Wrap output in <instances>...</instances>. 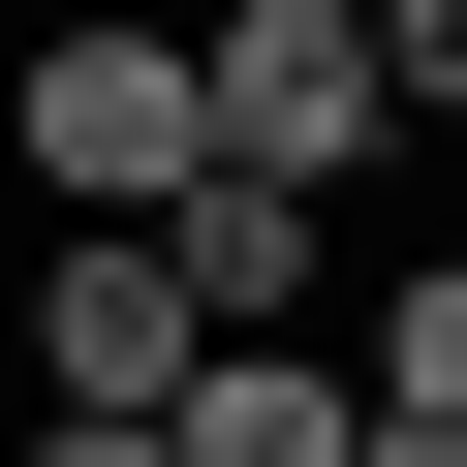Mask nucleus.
<instances>
[{
    "label": "nucleus",
    "mask_w": 467,
    "mask_h": 467,
    "mask_svg": "<svg viewBox=\"0 0 467 467\" xmlns=\"http://www.w3.org/2000/svg\"><path fill=\"white\" fill-rule=\"evenodd\" d=\"M187 94H218V156H250V187H374L405 156V63H374V0H187Z\"/></svg>",
    "instance_id": "f257e3e1"
},
{
    "label": "nucleus",
    "mask_w": 467,
    "mask_h": 467,
    "mask_svg": "<svg viewBox=\"0 0 467 467\" xmlns=\"http://www.w3.org/2000/svg\"><path fill=\"white\" fill-rule=\"evenodd\" d=\"M0 156H32L63 218H187V187H218V94H187V0H156V32H32V94H0Z\"/></svg>",
    "instance_id": "f03ea898"
},
{
    "label": "nucleus",
    "mask_w": 467,
    "mask_h": 467,
    "mask_svg": "<svg viewBox=\"0 0 467 467\" xmlns=\"http://www.w3.org/2000/svg\"><path fill=\"white\" fill-rule=\"evenodd\" d=\"M187 374H218L187 250H156V218H63V250H32V405H187Z\"/></svg>",
    "instance_id": "7ed1b4c3"
},
{
    "label": "nucleus",
    "mask_w": 467,
    "mask_h": 467,
    "mask_svg": "<svg viewBox=\"0 0 467 467\" xmlns=\"http://www.w3.org/2000/svg\"><path fill=\"white\" fill-rule=\"evenodd\" d=\"M343 436H374V374H312V343H218L156 405V467H343Z\"/></svg>",
    "instance_id": "20e7f679"
},
{
    "label": "nucleus",
    "mask_w": 467,
    "mask_h": 467,
    "mask_svg": "<svg viewBox=\"0 0 467 467\" xmlns=\"http://www.w3.org/2000/svg\"><path fill=\"white\" fill-rule=\"evenodd\" d=\"M156 250H187V312H218V343H281V312H312V250H343V218H312V187H250V156H218V187L156 218Z\"/></svg>",
    "instance_id": "39448f33"
},
{
    "label": "nucleus",
    "mask_w": 467,
    "mask_h": 467,
    "mask_svg": "<svg viewBox=\"0 0 467 467\" xmlns=\"http://www.w3.org/2000/svg\"><path fill=\"white\" fill-rule=\"evenodd\" d=\"M374 436H467V250L374 281Z\"/></svg>",
    "instance_id": "423d86ee"
},
{
    "label": "nucleus",
    "mask_w": 467,
    "mask_h": 467,
    "mask_svg": "<svg viewBox=\"0 0 467 467\" xmlns=\"http://www.w3.org/2000/svg\"><path fill=\"white\" fill-rule=\"evenodd\" d=\"M374 63H405V125H467V0H374Z\"/></svg>",
    "instance_id": "0eeeda50"
},
{
    "label": "nucleus",
    "mask_w": 467,
    "mask_h": 467,
    "mask_svg": "<svg viewBox=\"0 0 467 467\" xmlns=\"http://www.w3.org/2000/svg\"><path fill=\"white\" fill-rule=\"evenodd\" d=\"M0 467H156V405H32V436H0Z\"/></svg>",
    "instance_id": "6e6552de"
},
{
    "label": "nucleus",
    "mask_w": 467,
    "mask_h": 467,
    "mask_svg": "<svg viewBox=\"0 0 467 467\" xmlns=\"http://www.w3.org/2000/svg\"><path fill=\"white\" fill-rule=\"evenodd\" d=\"M343 467H467V436H343Z\"/></svg>",
    "instance_id": "1a4fd4ad"
},
{
    "label": "nucleus",
    "mask_w": 467,
    "mask_h": 467,
    "mask_svg": "<svg viewBox=\"0 0 467 467\" xmlns=\"http://www.w3.org/2000/svg\"><path fill=\"white\" fill-rule=\"evenodd\" d=\"M63 32H156V0H63Z\"/></svg>",
    "instance_id": "9d476101"
}]
</instances>
